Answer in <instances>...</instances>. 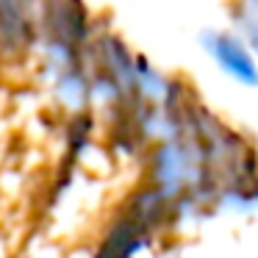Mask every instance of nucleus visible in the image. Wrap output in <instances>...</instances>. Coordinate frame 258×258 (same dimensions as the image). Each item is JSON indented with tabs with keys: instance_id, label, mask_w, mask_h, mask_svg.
I'll use <instances>...</instances> for the list:
<instances>
[{
	"instance_id": "nucleus-3",
	"label": "nucleus",
	"mask_w": 258,
	"mask_h": 258,
	"mask_svg": "<svg viewBox=\"0 0 258 258\" xmlns=\"http://www.w3.org/2000/svg\"><path fill=\"white\" fill-rule=\"evenodd\" d=\"M225 14H228V28H233L258 58V0H228Z\"/></svg>"
},
{
	"instance_id": "nucleus-1",
	"label": "nucleus",
	"mask_w": 258,
	"mask_h": 258,
	"mask_svg": "<svg viewBox=\"0 0 258 258\" xmlns=\"http://www.w3.org/2000/svg\"><path fill=\"white\" fill-rule=\"evenodd\" d=\"M197 42H200L203 56L211 61V67L225 81H230L236 89H244V92L258 89V58L252 56L247 42L233 28L214 25V28L203 31L197 36Z\"/></svg>"
},
{
	"instance_id": "nucleus-2",
	"label": "nucleus",
	"mask_w": 258,
	"mask_h": 258,
	"mask_svg": "<svg viewBox=\"0 0 258 258\" xmlns=\"http://www.w3.org/2000/svg\"><path fill=\"white\" fill-rule=\"evenodd\" d=\"M39 0H0V64L28 61Z\"/></svg>"
}]
</instances>
